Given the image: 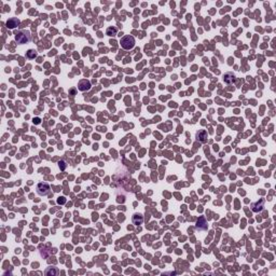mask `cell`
Segmentation results:
<instances>
[{
    "instance_id": "9c48e42d",
    "label": "cell",
    "mask_w": 276,
    "mask_h": 276,
    "mask_svg": "<svg viewBox=\"0 0 276 276\" xmlns=\"http://www.w3.org/2000/svg\"><path fill=\"white\" fill-rule=\"evenodd\" d=\"M144 222V217L141 214H136L133 216V223L136 225H139Z\"/></svg>"
},
{
    "instance_id": "30bf717a",
    "label": "cell",
    "mask_w": 276,
    "mask_h": 276,
    "mask_svg": "<svg viewBox=\"0 0 276 276\" xmlns=\"http://www.w3.org/2000/svg\"><path fill=\"white\" fill-rule=\"evenodd\" d=\"M234 75L233 73H225L224 76H223V80H224V82L225 83H232L234 81Z\"/></svg>"
},
{
    "instance_id": "8fae6325",
    "label": "cell",
    "mask_w": 276,
    "mask_h": 276,
    "mask_svg": "<svg viewBox=\"0 0 276 276\" xmlns=\"http://www.w3.org/2000/svg\"><path fill=\"white\" fill-rule=\"evenodd\" d=\"M44 274L48 276H54L58 274V270L56 268H48L44 272Z\"/></svg>"
},
{
    "instance_id": "277c9868",
    "label": "cell",
    "mask_w": 276,
    "mask_h": 276,
    "mask_svg": "<svg viewBox=\"0 0 276 276\" xmlns=\"http://www.w3.org/2000/svg\"><path fill=\"white\" fill-rule=\"evenodd\" d=\"M263 207H264V200H262V198L259 200V201H257L256 203L251 204L252 212H260L263 209Z\"/></svg>"
},
{
    "instance_id": "5bb4252c",
    "label": "cell",
    "mask_w": 276,
    "mask_h": 276,
    "mask_svg": "<svg viewBox=\"0 0 276 276\" xmlns=\"http://www.w3.org/2000/svg\"><path fill=\"white\" fill-rule=\"evenodd\" d=\"M66 167H67V164L65 163V162H64V161L59 162V168L62 169V171H64V169H65V168H66Z\"/></svg>"
},
{
    "instance_id": "4fadbf2b",
    "label": "cell",
    "mask_w": 276,
    "mask_h": 276,
    "mask_svg": "<svg viewBox=\"0 0 276 276\" xmlns=\"http://www.w3.org/2000/svg\"><path fill=\"white\" fill-rule=\"evenodd\" d=\"M37 55H38V53H37V51H35V50H29V51L27 52V57L30 58V59L36 58Z\"/></svg>"
},
{
    "instance_id": "7a4b0ae2",
    "label": "cell",
    "mask_w": 276,
    "mask_h": 276,
    "mask_svg": "<svg viewBox=\"0 0 276 276\" xmlns=\"http://www.w3.org/2000/svg\"><path fill=\"white\" fill-rule=\"evenodd\" d=\"M15 40L16 42L19 44H24V43H27L28 41L30 40V36L29 32H23V31H19L15 34Z\"/></svg>"
},
{
    "instance_id": "6da1fadb",
    "label": "cell",
    "mask_w": 276,
    "mask_h": 276,
    "mask_svg": "<svg viewBox=\"0 0 276 276\" xmlns=\"http://www.w3.org/2000/svg\"><path fill=\"white\" fill-rule=\"evenodd\" d=\"M121 46L124 49V50H131V49L134 48L135 46V39L133 36H124L120 41Z\"/></svg>"
},
{
    "instance_id": "ba28073f",
    "label": "cell",
    "mask_w": 276,
    "mask_h": 276,
    "mask_svg": "<svg viewBox=\"0 0 276 276\" xmlns=\"http://www.w3.org/2000/svg\"><path fill=\"white\" fill-rule=\"evenodd\" d=\"M19 24V19H16V17H13V19H8V22H7V27L10 28V29H13V28H15Z\"/></svg>"
},
{
    "instance_id": "52a82bcc",
    "label": "cell",
    "mask_w": 276,
    "mask_h": 276,
    "mask_svg": "<svg viewBox=\"0 0 276 276\" xmlns=\"http://www.w3.org/2000/svg\"><path fill=\"white\" fill-rule=\"evenodd\" d=\"M207 137H208V134L205 129H201L196 133V138H197L198 141L201 142H206L207 141Z\"/></svg>"
},
{
    "instance_id": "8992f818",
    "label": "cell",
    "mask_w": 276,
    "mask_h": 276,
    "mask_svg": "<svg viewBox=\"0 0 276 276\" xmlns=\"http://www.w3.org/2000/svg\"><path fill=\"white\" fill-rule=\"evenodd\" d=\"M196 230L198 231H202V230H206L207 229V221L206 219L204 217H200L197 220V222H196V225H195Z\"/></svg>"
},
{
    "instance_id": "9a60e30c",
    "label": "cell",
    "mask_w": 276,
    "mask_h": 276,
    "mask_svg": "<svg viewBox=\"0 0 276 276\" xmlns=\"http://www.w3.org/2000/svg\"><path fill=\"white\" fill-rule=\"evenodd\" d=\"M57 202H58V204H64L65 202H66V200H65L64 197H59V200Z\"/></svg>"
},
{
    "instance_id": "3957f363",
    "label": "cell",
    "mask_w": 276,
    "mask_h": 276,
    "mask_svg": "<svg viewBox=\"0 0 276 276\" xmlns=\"http://www.w3.org/2000/svg\"><path fill=\"white\" fill-rule=\"evenodd\" d=\"M49 192H50V185L46 183H38L37 185V193L39 195L43 196V195H48Z\"/></svg>"
},
{
    "instance_id": "5b68a950",
    "label": "cell",
    "mask_w": 276,
    "mask_h": 276,
    "mask_svg": "<svg viewBox=\"0 0 276 276\" xmlns=\"http://www.w3.org/2000/svg\"><path fill=\"white\" fill-rule=\"evenodd\" d=\"M78 89L80 90V91H82V92L89 91V90L91 89V82H90L89 80H86V79L81 80L80 82H79V84H78Z\"/></svg>"
},
{
    "instance_id": "7c38bea8",
    "label": "cell",
    "mask_w": 276,
    "mask_h": 276,
    "mask_svg": "<svg viewBox=\"0 0 276 276\" xmlns=\"http://www.w3.org/2000/svg\"><path fill=\"white\" fill-rule=\"evenodd\" d=\"M117 32H118V30H117L115 27H108L106 34L110 37H113V36H117Z\"/></svg>"
}]
</instances>
